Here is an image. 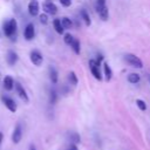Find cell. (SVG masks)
Wrapping results in <instances>:
<instances>
[{
    "mask_svg": "<svg viewBox=\"0 0 150 150\" xmlns=\"http://www.w3.org/2000/svg\"><path fill=\"white\" fill-rule=\"evenodd\" d=\"M81 17H82V19H83L85 24H86L87 26H91V24H92L91 17H89V14H88V12L86 11V9H81Z\"/></svg>",
    "mask_w": 150,
    "mask_h": 150,
    "instance_id": "ac0fdd59",
    "label": "cell"
},
{
    "mask_svg": "<svg viewBox=\"0 0 150 150\" xmlns=\"http://www.w3.org/2000/svg\"><path fill=\"white\" fill-rule=\"evenodd\" d=\"M56 100H57V94H56V92L54 91V89H52V91L49 92V102H51L52 104H54L56 102Z\"/></svg>",
    "mask_w": 150,
    "mask_h": 150,
    "instance_id": "7402d4cb",
    "label": "cell"
},
{
    "mask_svg": "<svg viewBox=\"0 0 150 150\" xmlns=\"http://www.w3.org/2000/svg\"><path fill=\"white\" fill-rule=\"evenodd\" d=\"M48 72H49V79H51V81H52V83H56L57 82V79H59V76H57V72H56V69L54 68V67H49L48 68Z\"/></svg>",
    "mask_w": 150,
    "mask_h": 150,
    "instance_id": "5bb4252c",
    "label": "cell"
},
{
    "mask_svg": "<svg viewBox=\"0 0 150 150\" xmlns=\"http://www.w3.org/2000/svg\"><path fill=\"white\" fill-rule=\"evenodd\" d=\"M42 7H44V11H45L46 13H48V14H52V15H54V14H56V12H57V8H56V6H55L53 3H51V1H47V3H45Z\"/></svg>",
    "mask_w": 150,
    "mask_h": 150,
    "instance_id": "8fae6325",
    "label": "cell"
},
{
    "mask_svg": "<svg viewBox=\"0 0 150 150\" xmlns=\"http://www.w3.org/2000/svg\"><path fill=\"white\" fill-rule=\"evenodd\" d=\"M14 87V80L11 76H6L4 79V88L6 91H12Z\"/></svg>",
    "mask_w": 150,
    "mask_h": 150,
    "instance_id": "4fadbf2b",
    "label": "cell"
},
{
    "mask_svg": "<svg viewBox=\"0 0 150 150\" xmlns=\"http://www.w3.org/2000/svg\"><path fill=\"white\" fill-rule=\"evenodd\" d=\"M89 68H91V72L94 75V77L96 80H98V81H101L102 75L100 73V62L95 61V60H91V61H89Z\"/></svg>",
    "mask_w": 150,
    "mask_h": 150,
    "instance_id": "3957f363",
    "label": "cell"
},
{
    "mask_svg": "<svg viewBox=\"0 0 150 150\" xmlns=\"http://www.w3.org/2000/svg\"><path fill=\"white\" fill-rule=\"evenodd\" d=\"M21 138H22V127L20 123H18L13 130V134H12V141L14 144H18L21 141Z\"/></svg>",
    "mask_w": 150,
    "mask_h": 150,
    "instance_id": "277c9868",
    "label": "cell"
},
{
    "mask_svg": "<svg viewBox=\"0 0 150 150\" xmlns=\"http://www.w3.org/2000/svg\"><path fill=\"white\" fill-rule=\"evenodd\" d=\"M139 80H141V77H139V75L136 74V73H131V74H129V75H128V81L130 82V83H133V85L138 83V82H139Z\"/></svg>",
    "mask_w": 150,
    "mask_h": 150,
    "instance_id": "2e32d148",
    "label": "cell"
},
{
    "mask_svg": "<svg viewBox=\"0 0 150 150\" xmlns=\"http://www.w3.org/2000/svg\"><path fill=\"white\" fill-rule=\"evenodd\" d=\"M68 80H69V82H71V85H73V86L77 85V77H76L74 72H71L68 74Z\"/></svg>",
    "mask_w": 150,
    "mask_h": 150,
    "instance_id": "ffe728a7",
    "label": "cell"
},
{
    "mask_svg": "<svg viewBox=\"0 0 150 150\" xmlns=\"http://www.w3.org/2000/svg\"><path fill=\"white\" fill-rule=\"evenodd\" d=\"M31 61L33 62V65L35 66H41L42 65V61H44V56L41 55L39 51H33L31 52Z\"/></svg>",
    "mask_w": 150,
    "mask_h": 150,
    "instance_id": "8992f818",
    "label": "cell"
},
{
    "mask_svg": "<svg viewBox=\"0 0 150 150\" xmlns=\"http://www.w3.org/2000/svg\"><path fill=\"white\" fill-rule=\"evenodd\" d=\"M71 139H72V142H73L74 144H77V143L81 142V137H80V135H79L77 133L71 134Z\"/></svg>",
    "mask_w": 150,
    "mask_h": 150,
    "instance_id": "cb8c5ba5",
    "label": "cell"
},
{
    "mask_svg": "<svg viewBox=\"0 0 150 150\" xmlns=\"http://www.w3.org/2000/svg\"><path fill=\"white\" fill-rule=\"evenodd\" d=\"M24 35H25V39L26 40H32L34 36H35V28H34V25L33 24H28L24 31Z\"/></svg>",
    "mask_w": 150,
    "mask_h": 150,
    "instance_id": "ba28073f",
    "label": "cell"
},
{
    "mask_svg": "<svg viewBox=\"0 0 150 150\" xmlns=\"http://www.w3.org/2000/svg\"><path fill=\"white\" fill-rule=\"evenodd\" d=\"M28 150H36V148H35L34 144H31V145H29V148H28Z\"/></svg>",
    "mask_w": 150,
    "mask_h": 150,
    "instance_id": "f546056e",
    "label": "cell"
},
{
    "mask_svg": "<svg viewBox=\"0 0 150 150\" xmlns=\"http://www.w3.org/2000/svg\"><path fill=\"white\" fill-rule=\"evenodd\" d=\"M53 24H54V28H55V31H56L59 34H62L65 28H63V26H62V24H61V20L55 19Z\"/></svg>",
    "mask_w": 150,
    "mask_h": 150,
    "instance_id": "e0dca14e",
    "label": "cell"
},
{
    "mask_svg": "<svg viewBox=\"0 0 150 150\" xmlns=\"http://www.w3.org/2000/svg\"><path fill=\"white\" fill-rule=\"evenodd\" d=\"M60 3H61V5H62V6L68 7V6H71L72 0H60Z\"/></svg>",
    "mask_w": 150,
    "mask_h": 150,
    "instance_id": "4316f807",
    "label": "cell"
},
{
    "mask_svg": "<svg viewBox=\"0 0 150 150\" xmlns=\"http://www.w3.org/2000/svg\"><path fill=\"white\" fill-rule=\"evenodd\" d=\"M136 106L139 108V110H142V112L147 110V104L143 100H136Z\"/></svg>",
    "mask_w": 150,
    "mask_h": 150,
    "instance_id": "603a6c76",
    "label": "cell"
},
{
    "mask_svg": "<svg viewBox=\"0 0 150 150\" xmlns=\"http://www.w3.org/2000/svg\"><path fill=\"white\" fill-rule=\"evenodd\" d=\"M1 141H3V134L0 133V143H1Z\"/></svg>",
    "mask_w": 150,
    "mask_h": 150,
    "instance_id": "4dcf8cb0",
    "label": "cell"
},
{
    "mask_svg": "<svg viewBox=\"0 0 150 150\" xmlns=\"http://www.w3.org/2000/svg\"><path fill=\"white\" fill-rule=\"evenodd\" d=\"M96 5H98V6H103V5H106V0H97Z\"/></svg>",
    "mask_w": 150,
    "mask_h": 150,
    "instance_id": "83f0119b",
    "label": "cell"
},
{
    "mask_svg": "<svg viewBox=\"0 0 150 150\" xmlns=\"http://www.w3.org/2000/svg\"><path fill=\"white\" fill-rule=\"evenodd\" d=\"M147 77H148V80H149V82H150V74H148V75H147Z\"/></svg>",
    "mask_w": 150,
    "mask_h": 150,
    "instance_id": "1f68e13d",
    "label": "cell"
},
{
    "mask_svg": "<svg viewBox=\"0 0 150 150\" xmlns=\"http://www.w3.org/2000/svg\"><path fill=\"white\" fill-rule=\"evenodd\" d=\"M17 28H18V24H17V20L15 19H11L9 21H7L4 25V33L6 36L11 38L17 32Z\"/></svg>",
    "mask_w": 150,
    "mask_h": 150,
    "instance_id": "6da1fadb",
    "label": "cell"
},
{
    "mask_svg": "<svg viewBox=\"0 0 150 150\" xmlns=\"http://www.w3.org/2000/svg\"><path fill=\"white\" fill-rule=\"evenodd\" d=\"M39 18H40V22H41V24L46 25V24L48 22V20H47V15H46V14H41Z\"/></svg>",
    "mask_w": 150,
    "mask_h": 150,
    "instance_id": "484cf974",
    "label": "cell"
},
{
    "mask_svg": "<svg viewBox=\"0 0 150 150\" xmlns=\"http://www.w3.org/2000/svg\"><path fill=\"white\" fill-rule=\"evenodd\" d=\"M63 39H65V42H66L67 45H69V46H71V45L73 44V41L75 40V39H74V36H73L72 34H66Z\"/></svg>",
    "mask_w": 150,
    "mask_h": 150,
    "instance_id": "d4e9b609",
    "label": "cell"
},
{
    "mask_svg": "<svg viewBox=\"0 0 150 150\" xmlns=\"http://www.w3.org/2000/svg\"><path fill=\"white\" fill-rule=\"evenodd\" d=\"M6 60H7V63L9 66H14L17 63V61H18V54L14 51H8Z\"/></svg>",
    "mask_w": 150,
    "mask_h": 150,
    "instance_id": "7c38bea8",
    "label": "cell"
},
{
    "mask_svg": "<svg viewBox=\"0 0 150 150\" xmlns=\"http://www.w3.org/2000/svg\"><path fill=\"white\" fill-rule=\"evenodd\" d=\"M28 12L32 17H36L39 14V3L36 0H31L28 4Z\"/></svg>",
    "mask_w": 150,
    "mask_h": 150,
    "instance_id": "9c48e42d",
    "label": "cell"
},
{
    "mask_svg": "<svg viewBox=\"0 0 150 150\" xmlns=\"http://www.w3.org/2000/svg\"><path fill=\"white\" fill-rule=\"evenodd\" d=\"M1 101H3V103L6 106V108L8 109L9 112H12V113L17 112V103L14 102V100H12L11 97H8V96H1Z\"/></svg>",
    "mask_w": 150,
    "mask_h": 150,
    "instance_id": "5b68a950",
    "label": "cell"
},
{
    "mask_svg": "<svg viewBox=\"0 0 150 150\" xmlns=\"http://www.w3.org/2000/svg\"><path fill=\"white\" fill-rule=\"evenodd\" d=\"M103 69H104V75H106V80L107 81H110V79L113 76V72H112V68L107 62L103 63Z\"/></svg>",
    "mask_w": 150,
    "mask_h": 150,
    "instance_id": "9a60e30c",
    "label": "cell"
},
{
    "mask_svg": "<svg viewBox=\"0 0 150 150\" xmlns=\"http://www.w3.org/2000/svg\"><path fill=\"white\" fill-rule=\"evenodd\" d=\"M124 60L126 61L130 65V66H133V67H135V68H142L143 67V63H142V61H141V59L139 57H137L136 55H134V54H126L124 55Z\"/></svg>",
    "mask_w": 150,
    "mask_h": 150,
    "instance_id": "7a4b0ae2",
    "label": "cell"
},
{
    "mask_svg": "<svg viewBox=\"0 0 150 150\" xmlns=\"http://www.w3.org/2000/svg\"><path fill=\"white\" fill-rule=\"evenodd\" d=\"M96 11H97L100 18H101L102 20H104V21H106V20H108V18H109V11H108V7L106 5H103V6L96 5Z\"/></svg>",
    "mask_w": 150,
    "mask_h": 150,
    "instance_id": "30bf717a",
    "label": "cell"
},
{
    "mask_svg": "<svg viewBox=\"0 0 150 150\" xmlns=\"http://www.w3.org/2000/svg\"><path fill=\"white\" fill-rule=\"evenodd\" d=\"M61 24H62V26H63V28H72V26H73V22H72V20L69 19V18H62L61 19Z\"/></svg>",
    "mask_w": 150,
    "mask_h": 150,
    "instance_id": "d6986e66",
    "label": "cell"
},
{
    "mask_svg": "<svg viewBox=\"0 0 150 150\" xmlns=\"http://www.w3.org/2000/svg\"><path fill=\"white\" fill-rule=\"evenodd\" d=\"M68 150H79L77 149V147H76V144H74V143H72L71 145H69V149Z\"/></svg>",
    "mask_w": 150,
    "mask_h": 150,
    "instance_id": "f1b7e54d",
    "label": "cell"
},
{
    "mask_svg": "<svg viewBox=\"0 0 150 150\" xmlns=\"http://www.w3.org/2000/svg\"><path fill=\"white\" fill-rule=\"evenodd\" d=\"M71 47L73 48V51L75 52V54H80V41H79L77 39L74 40L73 44L71 45Z\"/></svg>",
    "mask_w": 150,
    "mask_h": 150,
    "instance_id": "44dd1931",
    "label": "cell"
},
{
    "mask_svg": "<svg viewBox=\"0 0 150 150\" xmlns=\"http://www.w3.org/2000/svg\"><path fill=\"white\" fill-rule=\"evenodd\" d=\"M14 87H15V91H17L19 97H20V98H22L25 102H28V101H29V98H28V95H27L26 91L24 89V87H22L21 85H20L19 82H15V83H14Z\"/></svg>",
    "mask_w": 150,
    "mask_h": 150,
    "instance_id": "52a82bcc",
    "label": "cell"
}]
</instances>
